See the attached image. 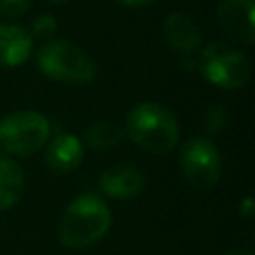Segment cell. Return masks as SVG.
Segmentation results:
<instances>
[{
	"instance_id": "6da1fadb",
	"label": "cell",
	"mask_w": 255,
	"mask_h": 255,
	"mask_svg": "<svg viewBox=\"0 0 255 255\" xmlns=\"http://www.w3.org/2000/svg\"><path fill=\"white\" fill-rule=\"evenodd\" d=\"M112 225V213L106 201L96 193L78 195L62 213L58 225L60 243L70 249H82L100 241Z\"/></svg>"
},
{
	"instance_id": "7a4b0ae2",
	"label": "cell",
	"mask_w": 255,
	"mask_h": 255,
	"mask_svg": "<svg viewBox=\"0 0 255 255\" xmlns=\"http://www.w3.org/2000/svg\"><path fill=\"white\" fill-rule=\"evenodd\" d=\"M128 137L141 149L151 153H167L179 141V126L175 116L159 104L145 102L129 110L126 118Z\"/></svg>"
},
{
	"instance_id": "3957f363",
	"label": "cell",
	"mask_w": 255,
	"mask_h": 255,
	"mask_svg": "<svg viewBox=\"0 0 255 255\" xmlns=\"http://www.w3.org/2000/svg\"><path fill=\"white\" fill-rule=\"evenodd\" d=\"M44 76L66 84H88L96 76L94 60L78 46L66 40H48L36 56Z\"/></svg>"
},
{
	"instance_id": "277c9868",
	"label": "cell",
	"mask_w": 255,
	"mask_h": 255,
	"mask_svg": "<svg viewBox=\"0 0 255 255\" xmlns=\"http://www.w3.org/2000/svg\"><path fill=\"white\" fill-rule=\"evenodd\" d=\"M50 135V122L34 110H20L0 120V147L14 155H30L44 147Z\"/></svg>"
},
{
	"instance_id": "5b68a950",
	"label": "cell",
	"mask_w": 255,
	"mask_h": 255,
	"mask_svg": "<svg viewBox=\"0 0 255 255\" xmlns=\"http://www.w3.org/2000/svg\"><path fill=\"white\" fill-rule=\"evenodd\" d=\"M199 70L203 78L219 88L237 90L243 88L249 80V62L247 58L225 46V44H211L201 52Z\"/></svg>"
},
{
	"instance_id": "8992f818",
	"label": "cell",
	"mask_w": 255,
	"mask_h": 255,
	"mask_svg": "<svg viewBox=\"0 0 255 255\" xmlns=\"http://www.w3.org/2000/svg\"><path fill=\"white\" fill-rule=\"evenodd\" d=\"M181 173L185 181L195 189H209L219 181L221 159L213 143L203 137H195L181 147Z\"/></svg>"
},
{
	"instance_id": "52a82bcc",
	"label": "cell",
	"mask_w": 255,
	"mask_h": 255,
	"mask_svg": "<svg viewBox=\"0 0 255 255\" xmlns=\"http://www.w3.org/2000/svg\"><path fill=\"white\" fill-rule=\"evenodd\" d=\"M253 10L255 0H223L217 8V24L229 40L251 44L255 40Z\"/></svg>"
},
{
	"instance_id": "ba28073f",
	"label": "cell",
	"mask_w": 255,
	"mask_h": 255,
	"mask_svg": "<svg viewBox=\"0 0 255 255\" xmlns=\"http://www.w3.org/2000/svg\"><path fill=\"white\" fill-rule=\"evenodd\" d=\"M163 36L169 48L181 56H191L201 46V32L195 20L183 12H171L165 18Z\"/></svg>"
},
{
	"instance_id": "9c48e42d",
	"label": "cell",
	"mask_w": 255,
	"mask_h": 255,
	"mask_svg": "<svg viewBox=\"0 0 255 255\" xmlns=\"http://www.w3.org/2000/svg\"><path fill=\"white\" fill-rule=\"evenodd\" d=\"M143 187V173L128 163H118L108 167L100 177V189L114 199L135 197Z\"/></svg>"
},
{
	"instance_id": "30bf717a",
	"label": "cell",
	"mask_w": 255,
	"mask_h": 255,
	"mask_svg": "<svg viewBox=\"0 0 255 255\" xmlns=\"http://www.w3.org/2000/svg\"><path fill=\"white\" fill-rule=\"evenodd\" d=\"M32 36L16 24H0V66L14 68L28 60Z\"/></svg>"
},
{
	"instance_id": "8fae6325",
	"label": "cell",
	"mask_w": 255,
	"mask_h": 255,
	"mask_svg": "<svg viewBox=\"0 0 255 255\" xmlns=\"http://www.w3.org/2000/svg\"><path fill=\"white\" fill-rule=\"evenodd\" d=\"M82 155H84V147L80 139L72 133H60L50 141L46 149V163L50 169L58 173H66L80 165Z\"/></svg>"
},
{
	"instance_id": "7c38bea8",
	"label": "cell",
	"mask_w": 255,
	"mask_h": 255,
	"mask_svg": "<svg viewBox=\"0 0 255 255\" xmlns=\"http://www.w3.org/2000/svg\"><path fill=\"white\" fill-rule=\"evenodd\" d=\"M26 179L22 167L10 159L0 155V209H10L16 205L24 193Z\"/></svg>"
},
{
	"instance_id": "4fadbf2b",
	"label": "cell",
	"mask_w": 255,
	"mask_h": 255,
	"mask_svg": "<svg viewBox=\"0 0 255 255\" xmlns=\"http://www.w3.org/2000/svg\"><path fill=\"white\" fill-rule=\"evenodd\" d=\"M122 135H124V129L118 124H114V122H96L86 131V143H88L90 149L106 151V149L114 147L116 143H120Z\"/></svg>"
},
{
	"instance_id": "5bb4252c",
	"label": "cell",
	"mask_w": 255,
	"mask_h": 255,
	"mask_svg": "<svg viewBox=\"0 0 255 255\" xmlns=\"http://www.w3.org/2000/svg\"><path fill=\"white\" fill-rule=\"evenodd\" d=\"M56 30H58V24H56V20H54V16H50V14H42V16H38L36 20H34V24H32V38H38V40H52V36L56 34Z\"/></svg>"
},
{
	"instance_id": "9a60e30c",
	"label": "cell",
	"mask_w": 255,
	"mask_h": 255,
	"mask_svg": "<svg viewBox=\"0 0 255 255\" xmlns=\"http://www.w3.org/2000/svg\"><path fill=\"white\" fill-rule=\"evenodd\" d=\"M225 118H227V114H225V108H221V106H211V108H207L205 110V129H209V131H219V129H223L225 128Z\"/></svg>"
},
{
	"instance_id": "2e32d148",
	"label": "cell",
	"mask_w": 255,
	"mask_h": 255,
	"mask_svg": "<svg viewBox=\"0 0 255 255\" xmlns=\"http://www.w3.org/2000/svg\"><path fill=\"white\" fill-rule=\"evenodd\" d=\"M30 2L32 0H0V16H6V18L22 16L28 10Z\"/></svg>"
},
{
	"instance_id": "e0dca14e",
	"label": "cell",
	"mask_w": 255,
	"mask_h": 255,
	"mask_svg": "<svg viewBox=\"0 0 255 255\" xmlns=\"http://www.w3.org/2000/svg\"><path fill=\"white\" fill-rule=\"evenodd\" d=\"M239 213L245 217V219H251L253 213H255V201L253 197H245L241 203H239Z\"/></svg>"
},
{
	"instance_id": "ac0fdd59",
	"label": "cell",
	"mask_w": 255,
	"mask_h": 255,
	"mask_svg": "<svg viewBox=\"0 0 255 255\" xmlns=\"http://www.w3.org/2000/svg\"><path fill=\"white\" fill-rule=\"evenodd\" d=\"M118 2L124 6H145V4H151L153 0H118Z\"/></svg>"
},
{
	"instance_id": "d6986e66",
	"label": "cell",
	"mask_w": 255,
	"mask_h": 255,
	"mask_svg": "<svg viewBox=\"0 0 255 255\" xmlns=\"http://www.w3.org/2000/svg\"><path fill=\"white\" fill-rule=\"evenodd\" d=\"M225 255H253L249 249H231V251H227Z\"/></svg>"
},
{
	"instance_id": "ffe728a7",
	"label": "cell",
	"mask_w": 255,
	"mask_h": 255,
	"mask_svg": "<svg viewBox=\"0 0 255 255\" xmlns=\"http://www.w3.org/2000/svg\"><path fill=\"white\" fill-rule=\"evenodd\" d=\"M48 2H52V4H62V2H68V0H48Z\"/></svg>"
}]
</instances>
